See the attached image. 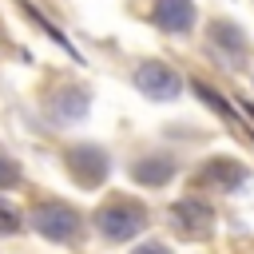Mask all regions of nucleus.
<instances>
[{
    "instance_id": "20e7f679",
    "label": "nucleus",
    "mask_w": 254,
    "mask_h": 254,
    "mask_svg": "<svg viewBox=\"0 0 254 254\" xmlns=\"http://www.w3.org/2000/svg\"><path fill=\"white\" fill-rule=\"evenodd\" d=\"M202 179L214 183V187H234V183H242V167H234V163H214L210 171H202Z\"/></svg>"
},
{
    "instance_id": "423d86ee",
    "label": "nucleus",
    "mask_w": 254,
    "mask_h": 254,
    "mask_svg": "<svg viewBox=\"0 0 254 254\" xmlns=\"http://www.w3.org/2000/svg\"><path fill=\"white\" fill-rule=\"evenodd\" d=\"M20 179V171L8 163V159H0V187H8V183H16Z\"/></svg>"
},
{
    "instance_id": "39448f33",
    "label": "nucleus",
    "mask_w": 254,
    "mask_h": 254,
    "mask_svg": "<svg viewBox=\"0 0 254 254\" xmlns=\"http://www.w3.org/2000/svg\"><path fill=\"white\" fill-rule=\"evenodd\" d=\"M16 226H20V218H16V210H12V206H4V202H0V234H12V230H16Z\"/></svg>"
},
{
    "instance_id": "7ed1b4c3",
    "label": "nucleus",
    "mask_w": 254,
    "mask_h": 254,
    "mask_svg": "<svg viewBox=\"0 0 254 254\" xmlns=\"http://www.w3.org/2000/svg\"><path fill=\"white\" fill-rule=\"evenodd\" d=\"M175 218H183V230L187 234H206L210 230V210H202L198 202H179L175 206Z\"/></svg>"
},
{
    "instance_id": "0eeeda50",
    "label": "nucleus",
    "mask_w": 254,
    "mask_h": 254,
    "mask_svg": "<svg viewBox=\"0 0 254 254\" xmlns=\"http://www.w3.org/2000/svg\"><path fill=\"white\" fill-rule=\"evenodd\" d=\"M135 254H167V246H159V242H151V246H139Z\"/></svg>"
},
{
    "instance_id": "f257e3e1",
    "label": "nucleus",
    "mask_w": 254,
    "mask_h": 254,
    "mask_svg": "<svg viewBox=\"0 0 254 254\" xmlns=\"http://www.w3.org/2000/svg\"><path fill=\"white\" fill-rule=\"evenodd\" d=\"M143 206H135V202H111V206H103L99 210V230L111 238V242H123V238H131L139 226H143Z\"/></svg>"
},
{
    "instance_id": "f03ea898",
    "label": "nucleus",
    "mask_w": 254,
    "mask_h": 254,
    "mask_svg": "<svg viewBox=\"0 0 254 254\" xmlns=\"http://www.w3.org/2000/svg\"><path fill=\"white\" fill-rule=\"evenodd\" d=\"M32 218H36V230H40L44 238H56V242H67V238L79 230V214H75L71 206H64V202H48V206H40Z\"/></svg>"
}]
</instances>
